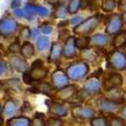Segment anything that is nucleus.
<instances>
[{
  "mask_svg": "<svg viewBox=\"0 0 126 126\" xmlns=\"http://www.w3.org/2000/svg\"><path fill=\"white\" fill-rule=\"evenodd\" d=\"M66 74L70 81L79 82L88 77L90 73V66L88 63L82 60H77L66 68Z\"/></svg>",
  "mask_w": 126,
  "mask_h": 126,
  "instance_id": "f257e3e1",
  "label": "nucleus"
},
{
  "mask_svg": "<svg viewBox=\"0 0 126 126\" xmlns=\"http://www.w3.org/2000/svg\"><path fill=\"white\" fill-rule=\"evenodd\" d=\"M98 15H92L84 19L83 21L73 28V32L79 36H89L99 25Z\"/></svg>",
  "mask_w": 126,
  "mask_h": 126,
  "instance_id": "f03ea898",
  "label": "nucleus"
},
{
  "mask_svg": "<svg viewBox=\"0 0 126 126\" xmlns=\"http://www.w3.org/2000/svg\"><path fill=\"white\" fill-rule=\"evenodd\" d=\"M18 29L19 23L13 16L5 15L0 19V36L9 38L13 36Z\"/></svg>",
  "mask_w": 126,
  "mask_h": 126,
  "instance_id": "7ed1b4c3",
  "label": "nucleus"
},
{
  "mask_svg": "<svg viewBox=\"0 0 126 126\" xmlns=\"http://www.w3.org/2000/svg\"><path fill=\"white\" fill-rule=\"evenodd\" d=\"M123 21L120 13H113L111 14L105 23V33L109 36H115L122 31Z\"/></svg>",
  "mask_w": 126,
  "mask_h": 126,
  "instance_id": "20e7f679",
  "label": "nucleus"
},
{
  "mask_svg": "<svg viewBox=\"0 0 126 126\" xmlns=\"http://www.w3.org/2000/svg\"><path fill=\"white\" fill-rule=\"evenodd\" d=\"M108 65L115 71H123L126 68V54L124 51L114 48L108 57Z\"/></svg>",
  "mask_w": 126,
  "mask_h": 126,
  "instance_id": "39448f33",
  "label": "nucleus"
},
{
  "mask_svg": "<svg viewBox=\"0 0 126 126\" xmlns=\"http://www.w3.org/2000/svg\"><path fill=\"white\" fill-rule=\"evenodd\" d=\"M123 83V78L118 72H109L108 74L105 75L102 86L105 92L120 88Z\"/></svg>",
  "mask_w": 126,
  "mask_h": 126,
  "instance_id": "423d86ee",
  "label": "nucleus"
},
{
  "mask_svg": "<svg viewBox=\"0 0 126 126\" xmlns=\"http://www.w3.org/2000/svg\"><path fill=\"white\" fill-rule=\"evenodd\" d=\"M97 107H98V110L102 114H113L121 110L122 103L113 101V100H110L104 97L98 100Z\"/></svg>",
  "mask_w": 126,
  "mask_h": 126,
  "instance_id": "0eeeda50",
  "label": "nucleus"
},
{
  "mask_svg": "<svg viewBox=\"0 0 126 126\" xmlns=\"http://www.w3.org/2000/svg\"><path fill=\"white\" fill-rule=\"evenodd\" d=\"M101 87H102V83H101L99 77L91 75L90 77L87 78V80L84 83L82 91L85 93L87 96H93L100 92Z\"/></svg>",
  "mask_w": 126,
  "mask_h": 126,
  "instance_id": "6e6552de",
  "label": "nucleus"
},
{
  "mask_svg": "<svg viewBox=\"0 0 126 126\" xmlns=\"http://www.w3.org/2000/svg\"><path fill=\"white\" fill-rule=\"evenodd\" d=\"M47 104V108H48V112L50 115H52L54 117H58V118H64L67 117L69 115V108L68 106H66L65 104L57 102L55 100H49L46 102Z\"/></svg>",
  "mask_w": 126,
  "mask_h": 126,
  "instance_id": "1a4fd4ad",
  "label": "nucleus"
},
{
  "mask_svg": "<svg viewBox=\"0 0 126 126\" xmlns=\"http://www.w3.org/2000/svg\"><path fill=\"white\" fill-rule=\"evenodd\" d=\"M78 86L77 85H68L62 89H59L55 95H52V98H56V100H60L63 102L70 101L74 98L77 94H78Z\"/></svg>",
  "mask_w": 126,
  "mask_h": 126,
  "instance_id": "9d476101",
  "label": "nucleus"
},
{
  "mask_svg": "<svg viewBox=\"0 0 126 126\" xmlns=\"http://www.w3.org/2000/svg\"><path fill=\"white\" fill-rule=\"evenodd\" d=\"M68 85H70V79L64 70L58 69L51 74V86L54 89L59 90Z\"/></svg>",
  "mask_w": 126,
  "mask_h": 126,
  "instance_id": "9b49d317",
  "label": "nucleus"
},
{
  "mask_svg": "<svg viewBox=\"0 0 126 126\" xmlns=\"http://www.w3.org/2000/svg\"><path fill=\"white\" fill-rule=\"evenodd\" d=\"M72 115L79 120H91L96 116V112L90 106H76L72 110Z\"/></svg>",
  "mask_w": 126,
  "mask_h": 126,
  "instance_id": "f8f14e48",
  "label": "nucleus"
},
{
  "mask_svg": "<svg viewBox=\"0 0 126 126\" xmlns=\"http://www.w3.org/2000/svg\"><path fill=\"white\" fill-rule=\"evenodd\" d=\"M77 56L76 47V36L70 35L65 39V44L63 46V57L66 59H73Z\"/></svg>",
  "mask_w": 126,
  "mask_h": 126,
  "instance_id": "ddd939ff",
  "label": "nucleus"
},
{
  "mask_svg": "<svg viewBox=\"0 0 126 126\" xmlns=\"http://www.w3.org/2000/svg\"><path fill=\"white\" fill-rule=\"evenodd\" d=\"M9 65L14 71L23 74L24 72H27L28 65L26 60L20 55H11L9 57Z\"/></svg>",
  "mask_w": 126,
  "mask_h": 126,
  "instance_id": "4468645a",
  "label": "nucleus"
},
{
  "mask_svg": "<svg viewBox=\"0 0 126 126\" xmlns=\"http://www.w3.org/2000/svg\"><path fill=\"white\" fill-rule=\"evenodd\" d=\"M23 9L26 12L31 13L33 15H38L41 17H46L49 15V9L43 6V5H36V4H32V3H25Z\"/></svg>",
  "mask_w": 126,
  "mask_h": 126,
  "instance_id": "2eb2a0df",
  "label": "nucleus"
},
{
  "mask_svg": "<svg viewBox=\"0 0 126 126\" xmlns=\"http://www.w3.org/2000/svg\"><path fill=\"white\" fill-rule=\"evenodd\" d=\"M110 43V36L106 33H96L90 37V45L97 48H103Z\"/></svg>",
  "mask_w": 126,
  "mask_h": 126,
  "instance_id": "dca6fc26",
  "label": "nucleus"
},
{
  "mask_svg": "<svg viewBox=\"0 0 126 126\" xmlns=\"http://www.w3.org/2000/svg\"><path fill=\"white\" fill-rule=\"evenodd\" d=\"M63 57V45L60 41L51 43L49 47V54L47 56V61L50 63H57Z\"/></svg>",
  "mask_w": 126,
  "mask_h": 126,
  "instance_id": "f3484780",
  "label": "nucleus"
},
{
  "mask_svg": "<svg viewBox=\"0 0 126 126\" xmlns=\"http://www.w3.org/2000/svg\"><path fill=\"white\" fill-rule=\"evenodd\" d=\"M18 110V106H17V103L12 100V99H8L5 101L4 105L2 106V116L10 119L15 116V114L17 113Z\"/></svg>",
  "mask_w": 126,
  "mask_h": 126,
  "instance_id": "a211bd4d",
  "label": "nucleus"
},
{
  "mask_svg": "<svg viewBox=\"0 0 126 126\" xmlns=\"http://www.w3.org/2000/svg\"><path fill=\"white\" fill-rule=\"evenodd\" d=\"M54 87L51 86V84H48V83H39L38 85H34L33 87H31L29 89V91L31 93H43V94H46L47 96H52V93H54Z\"/></svg>",
  "mask_w": 126,
  "mask_h": 126,
  "instance_id": "6ab92c4d",
  "label": "nucleus"
},
{
  "mask_svg": "<svg viewBox=\"0 0 126 126\" xmlns=\"http://www.w3.org/2000/svg\"><path fill=\"white\" fill-rule=\"evenodd\" d=\"M6 126H31V119L27 116H14L6 122Z\"/></svg>",
  "mask_w": 126,
  "mask_h": 126,
  "instance_id": "aec40b11",
  "label": "nucleus"
},
{
  "mask_svg": "<svg viewBox=\"0 0 126 126\" xmlns=\"http://www.w3.org/2000/svg\"><path fill=\"white\" fill-rule=\"evenodd\" d=\"M34 52H35L34 46L28 40L23 41V44L21 45V48H20V52H19L20 56L23 57L25 60H28L33 57Z\"/></svg>",
  "mask_w": 126,
  "mask_h": 126,
  "instance_id": "412c9836",
  "label": "nucleus"
},
{
  "mask_svg": "<svg viewBox=\"0 0 126 126\" xmlns=\"http://www.w3.org/2000/svg\"><path fill=\"white\" fill-rule=\"evenodd\" d=\"M80 57H81V60L86 62V63H95L96 60H97V51L95 49H93L91 47H88L84 50H81V54H80Z\"/></svg>",
  "mask_w": 126,
  "mask_h": 126,
  "instance_id": "4be33fe9",
  "label": "nucleus"
},
{
  "mask_svg": "<svg viewBox=\"0 0 126 126\" xmlns=\"http://www.w3.org/2000/svg\"><path fill=\"white\" fill-rule=\"evenodd\" d=\"M51 46V43H50V39L48 38V36H46V35H40L36 40H35V47L38 51L43 52V51H46L47 49H49Z\"/></svg>",
  "mask_w": 126,
  "mask_h": 126,
  "instance_id": "5701e85b",
  "label": "nucleus"
},
{
  "mask_svg": "<svg viewBox=\"0 0 126 126\" xmlns=\"http://www.w3.org/2000/svg\"><path fill=\"white\" fill-rule=\"evenodd\" d=\"M112 46L117 48V49H120V48H124L126 47V31H121L118 34H116L115 36H113V39H112Z\"/></svg>",
  "mask_w": 126,
  "mask_h": 126,
  "instance_id": "b1692460",
  "label": "nucleus"
},
{
  "mask_svg": "<svg viewBox=\"0 0 126 126\" xmlns=\"http://www.w3.org/2000/svg\"><path fill=\"white\" fill-rule=\"evenodd\" d=\"M55 18L60 19V20H64L67 19V16L69 15V11H68V7L65 3H61L58 2V5L55 9Z\"/></svg>",
  "mask_w": 126,
  "mask_h": 126,
  "instance_id": "393cba45",
  "label": "nucleus"
},
{
  "mask_svg": "<svg viewBox=\"0 0 126 126\" xmlns=\"http://www.w3.org/2000/svg\"><path fill=\"white\" fill-rule=\"evenodd\" d=\"M29 74L32 78V80L34 82H39V81H43L47 75V70L43 67V68H39V69H34V70H30Z\"/></svg>",
  "mask_w": 126,
  "mask_h": 126,
  "instance_id": "a878e982",
  "label": "nucleus"
},
{
  "mask_svg": "<svg viewBox=\"0 0 126 126\" xmlns=\"http://www.w3.org/2000/svg\"><path fill=\"white\" fill-rule=\"evenodd\" d=\"M117 1L116 0H102L101 2V9L105 13H111L113 10L117 7Z\"/></svg>",
  "mask_w": 126,
  "mask_h": 126,
  "instance_id": "bb28decb",
  "label": "nucleus"
},
{
  "mask_svg": "<svg viewBox=\"0 0 126 126\" xmlns=\"http://www.w3.org/2000/svg\"><path fill=\"white\" fill-rule=\"evenodd\" d=\"M67 7H68L69 14L76 15L82 7V0H69Z\"/></svg>",
  "mask_w": 126,
  "mask_h": 126,
  "instance_id": "cd10ccee",
  "label": "nucleus"
},
{
  "mask_svg": "<svg viewBox=\"0 0 126 126\" xmlns=\"http://www.w3.org/2000/svg\"><path fill=\"white\" fill-rule=\"evenodd\" d=\"M77 49L84 50L90 47V36H76Z\"/></svg>",
  "mask_w": 126,
  "mask_h": 126,
  "instance_id": "c85d7f7f",
  "label": "nucleus"
},
{
  "mask_svg": "<svg viewBox=\"0 0 126 126\" xmlns=\"http://www.w3.org/2000/svg\"><path fill=\"white\" fill-rule=\"evenodd\" d=\"M91 126H109L108 117L105 116H95L93 119L90 120Z\"/></svg>",
  "mask_w": 126,
  "mask_h": 126,
  "instance_id": "c756f323",
  "label": "nucleus"
},
{
  "mask_svg": "<svg viewBox=\"0 0 126 126\" xmlns=\"http://www.w3.org/2000/svg\"><path fill=\"white\" fill-rule=\"evenodd\" d=\"M46 124V120H45V116L43 113H36L34 118L31 121V126H45Z\"/></svg>",
  "mask_w": 126,
  "mask_h": 126,
  "instance_id": "7c9ffc66",
  "label": "nucleus"
},
{
  "mask_svg": "<svg viewBox=\"0 0 126 126\" xmlns=\"http://www.w3.org/2000/svg\"><path fill=\"white\" fill-rule=\"evenodd\" d=\"M108 120H109V126H126L125 120L120 116L108 117Z\"/></svg>",
  "mask_w": 126,
  "mask_h": 126,
  "instance_id": "2f4dec72",
  "label": "nucleus"
},
{
  "mask_svg": "<svg viewBox=\"0 0 126 126\" xmlns=\"http://www.w3.org/2000/svg\"><path fill=\"white\" fill-rule=\"evenodd\" d=\"M20 48H21V45H20L19 40H18V38H17L15 41H13V43H11V44L9 45V47H8V51L11 52L12 55H18L19 52H20Z\"/></svg>",
  "mask_w": 126,
  "mask_h": 126,
  "instance_id": "473e14b6",
  "label": "nucleus"
},
{
  "mask_svg": "<svg viewBox=\"0 0 126 126\" xmlns=\"http://www.w3.org/2000/svg\"><path fill=\"white\" fill-rule=\"evenodd\" d=\"M63 125H64V121L61 118L54 117V116L47 118L46 120V124H45V126H63Z\"/></svg>",
  "mask_w": 126,
  "mask_h": 126,
  "instance_id": "72a5a7b5",
  "label": "nucleus"
},
{
  "mask_svg": "<svg viewBox=\"0 0 126 126\" xmlns=\"http://www.w3.org/2000/svg\"><path fill=\"white\" fill-rule=\"evenodd\" d=\"M39 29H40V32L43 33L44 35H46V36L49 35L52 31H54V27H52V25L50 23H48V22L43 23L39 26Z\"/></svg>",
  "mask_w": 126,
  "mask_h": 126,
  "instance_id": "f704fd0d",
  "label": "nucleus"
},
{
  "mask_svg": "<svg viewBox=\"0 0 126 126\" xmlns=\"http://www.w3.org/2000/svg\"><path fill=\"white\" fill-rule=\"evenodd\" d=\"M5 85H7L8 88H12L14 90L20 89V87H21V84H20V81L18 79H9L5 82Z\"/></svg>",
  "mask_w": 126,
  "mask_h": 126,
  "instance_id": "c9c22d12",
  "label": "nucleus"
},
{
  "mask_svg": "<svg viewBox=\"0 0 126 126\" xmlns=\"http://www.w3.org/2000/svg\"><path fill=\"white\" fill-rule=\"evenodd\" d=\"M19 36L21 37L24 41L28 40L30 38V27L28 26H23L19 30Z\"/></svg>",
  "mask_w": 126,
  "mask_h": 126,
  "instance_id": "e433bc0d",
  "label": "nucleus"
},
{
  "mask_svg": "<svg viewBox=\"0 0 126 126\" xmlns=\"http://www.w3.org/2000/svg\"><path fill=\"white\" fill-rule=\"evenodd\" d=\"M84 20V18H83V16H81V15H73L72 16V18H70L69 19V24H71L72 26H77V25H79L82 21Z\"/></svg>",
  "mask_w": 126,
  "mask_h": 126,
  "instance_id": "4c0bfd02",
  "label": "nucleus"
},
{
  "mask_svg": "<svg viewBox=\"0 0 126 126\" xmlns=\"http://www.w3.org/2000/svg\"><path fill=\"white\" fill-rule=\"evenodd\" d=\"M40 29L39 27H32L30 28V38L33 39V40H36L39 36H40Z\"/></svg>",
  "mask_w": 126,
  "mask_h": 126,
  "instance_id": "58836bf2",
  "label": "nucleus"
},
{
  "mask_svg": "<svg viewBox=\"0 0 126 126\" xmlns=\"http://www.w3.org/2000/svg\"><path fill=\"white\" fill-rule=\"evenodd\" d=\"M22 80H23V83L26 84V85H33L34 84V81L32 80L28 72H24L22 74Z\"/></svg>",
  "mask_w": 126,
  "mask_h": 126,
  "instance_id": "ea45409f",
  "label": "nucleus"
},
{
  "mask_svg": "<svg viewBox=\"0 0 126 126\" xmlns=\"http://www.w3.org/2000/svg\"><path fill=\"white\" fill-rule=\"evenodd\" d=\"M45 67V64H44V62L43 60H40V59H36L32 62V64H31L30 66V70H34V69H39V68H43Z\"/></svg>",
  "mask_w": 126,
  "mask_h": 126,
  "instance_id": "a19ab883",
  "label": "nucleus"
},
{
  "mask_svg": "<svg viewBox=\"0 0 126 126\" xmlns=\"http://www.w3.org/2000/svg\"><path fill=\"white\" fill-rule=\"evenodd\" d=\"M13 16L14 18H24V9L23 8H16V9H13Z\"/></svg>",
  "mask_w": 126,
  "mask_h": 126,
  "instance_id": "79ce46f5",
  "label": "nucleus"
},
{
  "mask_svg": "<svg viewBox=\"0 0 126 126\" xmlns=\"http://www.w3.org/2000/svg\"><path fill=\"white\" fill-rule=\"evenodd\" d=\"M21 5H22L21 0H12L11 3H10V8H11V9L20 8V6H21Z\"/></svg>",
  "mask_w": 126,
  "mask_h": 126,
  "instance_id": "37998d69",
  "label": "nucleus"
},
{
  "mask_svg": "<svg viewBox=\"0 0 126 126\" xmlns=\"http://www.w3.org/2000/svg\"><path fill=\"white\" fill-rule=\"evenodd\" d=\"M117 6H118L119 10H121V13L126 12V0H120L117 3Z\"/></svg>",
  "mask_w": 126,
  "mask_h": 126,
  "instance_id": "c03bdc74",
  "label": "nucleus"
},
{
  "mask_svg": "<svg viewBox=\"0 0 126 126\" xmlns=\"http://www.w3.org/2000/svg\"><path fill=\"white\" fill-rule=\"evenodd\" d=\"M5 73H6V66H5L4 63L0 60V77L4 76Z\"/></svg>",
  "mask_w": 126,
  "mask_h": 126,
  "instance_id": "a18cd8bd",
  "label": "nucleus"
},
{
  "mask_svg": "<svg viewBox=\"0 0 126 126\" xmlns=\"http://www.w3.org/2000/svg\"><path fill=\"white\" fill-rule=\"evenodd\" d=\"M119 113H120V117L123 118L124 120H126V105L121 108V110L119 111Z\"/></svg>",
  "mask_w": 126,
  "mask_h": 126,
  "instance_id": "49530a36",
  "label": "nucleus"
},
{
  "mask_svg": "<svg viewBox=\"0 0 126 126\" xmlns=\"http://www.w3.org/2000/svg\"><path fill=\"white\" fill-rule=\"evenodd\" d=\"M68 24H69V20L64 19V20H61L58 25H59V27H66Z\"/></svg>",
  "mask_w": 126,
  "mask_h": 126,
  "instance_id": "de8ad7c7",
  "label": "nucleus"
},
{
  "mask_svg": "<svg viewBox=\"0 0 126 126\" xmlns=\"http://www.w3.org/2000/svg\"><path fill=\"white\" fill-rule=\"evenodd\" d=\"M46 1H47L48 4L54 5V4H57V3L59 2V0H46Z\"/></svg>",
  "mask_w": 126,
  "mask_h": 126,
  "instance_id": "09e8293b",
  "label": "nucleus"
},
{
  "mask_svg": "<svg viewBox=\"0 0 126 126\" xmlns=\"http://www.w3.org/2000/svg\"><path fill=\"white\" fill-rule=\"evenodd\" d=\"M121 17H122V21L124 24H126V12H122L121 13Z\"/></svg>",
  "mask_w": 126,
  "mask_h": 126,
  "instance_id": "8fccbe9b",
  "label": "nucleus"
},
{
  "mask_svg": "<svg viewBox=\"0 0 126 126\" xmlns=\"http://www.w3.org/2000/svg\"><path fill=\"white\" fill-rule=\"evenodd\" d=\"M122 102L126 103V91L123 92V96H122Z\"/></svg>",
  "mask_w": 126,
  "mask_h": 126,
  "instance_id": "3c124183",
  "label": "nucleus"
},
{
  "mask_svg": "<svg viewBox=\"0 0 126 126\" xmlns=\"http://www.w3.org/2000/svg\"><path fill=\"white\" fill-rule=\"evenodd\" d=\"M59 2H61V3H65V2H69V0H59Z\"/></svg>",
  "mask_w": 126,
  "mask_h": 126,
  "instance_id": "603ef678",
  "label": "nucleus"
},
{
  "mask_svg": "<svg viewBox=\"0 0 126 126\" xmlns=\"http://www.w3.org/2000/svg\"><path fill=\"white\" fill-rule=\"evenodd\" d=\"M1 116H2V106L0 105V118H1Z\"/></svg>",
  "mask_w": 126,
  "mask_h": 126,
  "instance_id": "864d4df0",
  "label": "nucleus"
},
{
  "mask_svg": "<svg viewBox=\"0 0 126 126\" xmlns=\"http://www.w3.org/2000/svg\"><path fill=\"white\" fill-rule=\"evenodd\" d=\"M1 122H2V119H1V118H0V126H1V124H2Z\"/></svg>",
  "mask_w": 126,
  "mask_h": 126,
  "instance_id": "5fc2aeb1",
  "label": "nucleus"
},
{
  "mask_svg": "<svg viewBox=\"0 0 126 126\" xmlns=\"http://www.w3.org/2000/svg\"><path fill=\"white\" fill-rule=\"evenodd\" d=\"M0 89H1V84H0Z\"/></svg>",
  "mask_w": 126,
  "mask_h": 126,
  "instance_id": "6e6d98bb",
  "label": "nucleus"
},
{
  "mask_svg": "<svg viewBox=\"0 0 126 126\" xmlns=\"http://www.w3.org/2000/svg\"><path fill=\"white\" fill-rule=\"evenodd\" d=\"M124 48H125V51H126V47H124Z\"/></svg>",
  "mask_w": 126,
  "mask_h": 126,
  "instance_id": "4d7b16f0",
  "label": "nucleus"
},
{
  "mask_svg": "<svg viewBox=\"0 0 126 126\" xmlns=\"http://www.w3.org/2000/svg\"><path fill=\"white\" fill-rule=\"evenodd\" d=\"M125 70H126V68H125Z\"/></svg>",
  "mask_w": 126,
  "mask_h": 126,
  "instance_id": "13d9d810",
  "label": "nucleus"
}]
</instances>
